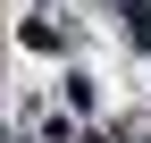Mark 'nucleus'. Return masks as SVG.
Returning a JSON list of instances; mask_svg holds the SVG:
<instances>
[{
	"label": "nucleus",
	"mask_w": 151,
	"mask_h": 143,
	"mask_svg": "<svg viewBox=\"0 0 151 143\" xmlns=\"http://www.w3.org/2000/svg\"><path fill=\"white\" fill-rule=\"evenodd\" d=\"M118 17H126V42L151 51V0H118Z\"/></svg>",
	"instance_id": "nucleus-1"
}]
</instances>
